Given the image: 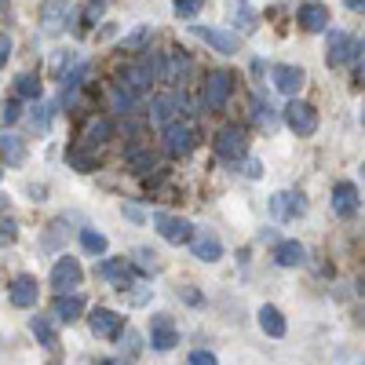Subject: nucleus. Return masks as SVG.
Returning a JSON list of instances; mask_svg holds the SVG:
<instances>
[{
  "instance_id": "dca6fc26",
  "label": "nucleus",
  "mask_w": 365,
  "mask_h": 365,
  "mask_svg": "<svg viewBox=\"0 0 365 365\" xmlns=\"http://www.w3.org/2000/svg\"><path fill=\"white\" fill-rule=\"evenodd\" d=\"M175 344H179V332H175L172 318L168 314H154V318H150V347H154V351H172Z\"/></svg>"
},
{
  "instance_id": "f03ea898",
  "label": "nucleus",
  "mask_w": 365,
  "mask_h": 365,
  "mask_svg": "<svg viewBox=\"0 0 365 365\" xmlns=\"http://www.w3.org/2000/svg\"><path fill=\"white\" fill-rule=\"evenodd\" d=\"M154 227L158 234L168 241V245H187V241H194V223L182 220V216H168V212H154Z\"/></svg>"
},
{
  "instance_id": "e433bc0d",
  "label": "nucleus",
  "mask_w": 365,
  "mask_h": 365,
  "mask_svg": "<svg viewBox=\"0 0 365 365\" xmlns=\"http://www.w3.org/2000/svg\"><path fill=\"white\" fill-rule=\"evenodd\" d=\"M154 256H158V252H154V249H146V245H143V249H135V263H139L143 270H158V267H161Z\"/></svg>"
},
{
  "instance_id": "c85d7f7f",
  "label": "nucleus",
  "mask_w": 365,
  "mask_h": 365,
  "mask_svg": "<svg viewBox=\"0 0 365 365\" xmlns=\"http://www.w3.org/2000/svg\"><path fill=\"white\" fill-rule=\"evenodd\" d=\"M41 91H44V88H41V81H37L34 73H19V77H15V96H19V99L41 103Z\"/></svg>"
},
{
  "instance_id": "4be33fe9",
  "label": "nucleus",
  "mask_w": 365,
  "mask_h": 365,
  "mask_svg": "<svg viewBox=\"0 0 365 365\" xmlns=\"http://www.w3.org/2000/svg\"><path fill=\"white\" fill-rule=\"evenodd\" d=\"M259 329L267 332V336H274V340H282L285 336V314L278 311V307H270V303H267V307H259Z\"/></svg>"
},
{
  "instance_id": "c756f323",
  "label": "nucleus",
  "mask_w": 365,
  "mask_h": 365,
  "mask_svg": "<svg viewBox=\"0 0 365 365\" xmlns=\"http://www.w3.org/2000/svg\"><path fill=\"white\" fill-rule=\"evenodd\" d=\"M125 161H128V168H135V172H150V168H158L154 150H139V146H132V150H128Z\"/></svg>"
},
{
  "instance_id": "a211bd4d",
  "label": "nucleus",
  "mask_w": 365,
  "mask_h": 365,
  "mask_svg": "<svg viewBox=\"0 0 365 365\" xmlns=\"http://www.w3.org/2000/svg\"><path fill=\"white\" fill-rule=\"evenodd\" d=\"M143 73H146V81L154 84V81H168V58H165V51H154V48H146L143 55H139V63H135Z\"/></svg>"
},
{
  "instance_id": "3c124183",
  "label": "nucleus",
  "mask_w": 365,
  "mask_h": 365,
  "mask_svg": "<svg viewBox=\"0 0 365 365\" xmlns=\"http://www.w3.org/2000/svg\"><path fill=\"white\" fill-rule=\"evenodd\" d=\"M361 120H365V117H361Z\"/></svg>"
},
{
  "instance_id": "4c0bfd02",
  "label": "nucleus",
  "mask_w": 365,
  "mask_h": 365,
  "mask_svg": "<svg viewBox=\"0 0 365 365\" xmlns=\"http://www.w3.org/2000/svg\"><path fill=\"white\" fill-rule=\"evenodd\" d=\"M0 117H4V128H8V125H15V120L22 117V106H19V99H4V110H0Z\"/></svg>"
},
{
  "instance_id": "79ce46f5",
  "label": "nucleus",
  "mask_w": 365,
  "mask_h": 365,
  "mask_svg": "<svg viewBox=\"0 0 365 365\" xmlns=\"http://www.w3.org/2000/svg\"><path fill=\"white\" fill-rule=\"evenodd\" d=\"M190 365H220V361H216V354H212V351H194L190 354Z\"/></svg>"
},
{
  "instance_id": "c9c22d12",
  "label": "nucleus",
  "mask_w": 365,
  "mask_h": 365,
  "mask_svg": "<svg viewBox=\"0 0 365 365\" xmlns=\"http://www.w3.org/2000/svg\"><path fill=\"white\" fill-rule=\"evenodd\" d=\"M172 8H175L179 19H194L201 11V0H172Z\"/></svg>"
},
{
  "instance_id": "a19ab883",
  "label": "nucleus",
  "mask_w": 365,
  "mask_h": 365,
  "mask_svg": "<svg viewBox=\"0 0 365 365\" xmlns=\"http://www.w3.org/2000/svg\"><path fill=\"white\" fill-rule=\"evenodd\" d=\"M125 299L132 303V307H143V303L150 299V285H143V289H128V292H125Z\"/></svg>"
},
{
  "instance_id": "423d86ee",
  "label": "nucleus",
  "mask_w": 365,
  "mask_h": 365,
  "mask_svg": "<svg viewBox=\"0 0 365 365\" xmlns=\"http://www.w3.org/2000/svg\"><path fill=\"white\" fill-rule=\"evenodd\" d=\"M285 125H289L296 135H314V132H318V110H314L311 103L292 99V103L285 106Z\"/></svg>"
},
{
  "instance_id": "aec40b11",
  "label": "nucleus",
  "mask_w": 365,
  "mask_h": 365,
  "mask_svg": "<svg viewBox=\"0 0 365 365\" xmlns=\"http://www.w3.org/2000/svg\"><path fill=\"white\" fill-rule=\"evenodd\" d=\"M274 263H278V267H303V263H307V249H303L299 241H278V249H274Z\"/></svg>"
},
{
  "instance_id": "37998d69",
  "label": "nucleus",
  "mask_w": 365,
  "mask_h": 365,
  "mask_svg": "<svg viewBox=\"0 0 365 365\" xmlns=\"http://www.w3.org/2000/svg\"><path fill=\"white\" fill-rule=\"evenodd\" d=\"M15 234H19L15 220H11V216H4V223H0V237H4V241H15Z\"/></svg>"
},
{
  "instance_id": "c03bdc74",
  "label": "nucleus",
  "mask_w": 365,
  "mask_h": 365,
  "mask_svg": "<svg viewBox=\"0 0 365 365\" xmlns=\"http://www.w3.org/2000/svg\"><path fill=\"white\" fill-rule=\"evenodd\" d=\"M120 347H128V354H135V351H139V336H135L132 329H125V336H120Z\"/></svg>"
},
{
  "instance_id": "a878e982",
  "label": "nucleus",
  "mask_w": 365,
  "mask_h": 365,
  "mask_svg": "<svg viewBox=\"0 0 365 365\" xmlns=\"http://www.w3.org/2000/svg\"><path fill=\"white\" fill-rule=\"evenodd\" d=\"M135 103H139V96H132L128 88H120V84L113 81V88H110V106H113L120 117H128V113H135Z\"/></svg>"
},
{
  "instance_id": "2f4dec72",
  "label": "nucleus",
  "mask_w": 365,
  "mask_h": 365,
  "mask_svg": "<svg viewBox=\"0 0 365 365\" xmlns=\"http://www.w3.org/2000/svg\"><path fill=\"white\" fill-rule=\"evenodd\" d=\"M81 63H77V51H55V58H51V73L63 81L66 73H73Z\"/></svg>"
},
{
  "instance_id": "72a5a7b5",
  "label": "nucleus",
  "mask_w": 365,
  "mask_h": 365,
  "mask_svg": "<svg viewBox=\"0 0 365 365\" xmlns=\"http://www.w3.org/2000/svg\"><path fill=\"white\" fill-rule=\"evenodd\" d=\"M190 73V55H182L179 48H175V55H172V63H168V84H179L182 77Z\"/></svg>"
},
{
  "instance_id": "1a4fd4ad",
  "label": "nucleus",
  "mask_w": 365,
  "mask_h": 365,
  "mask_svg": "<svg viewBox=\"0 0 365 365\" xmlns=\"http://www.w3.org/2000/svg\"><path fill=\"white\" fill-rule=\"evenodd\" d=\"M358 55V41L340 34V29H329V37H325V58H329V66H344L351 63V58Z\"/></svg>"
},
{
  "instance_id": "7ed1b4c3",
  "label": "nucleus",
  "mask_w": 365,
  "mask_h": 365,
  "mask_svg": "<svg viewBox=\"0 0 365 365\" xmlns=\"http://www.w3.org/2000/svg\"><path fill=\"white\" fill-rule=\"evenodd\" d=\"M81 278H84V274H81V263L73 259V256H58L55 259V267H51V289L58 292V296H73V289L81 285Z\"/></svg>"
},
{
  "instance_id": "58836bf2",
  "label": "nucleus",
  "mask_w": 365,
  "mask_h": 365,
  "mask_svg": "<svg viewBox=\"0 0 365 365\" xmlns=\"http://www.w3.org/2000/svg\"><path fill=\"white\" fill-rule=\"evenodd\" d=\"M70 165H73L77 172H91V168H96V161H91L84 150H70Z\"/></svg>"
},
{
  "instance_id": "8fccbe9b",
  "label": "nucleus",
  "mask_w": 365,
  "mask_h": 365,
  "mask_svg": "<svg viewBox=\"0 0 365 365\" xmlns=\"http://www.w3.org/2000/svg\"><path fill=\"white\" fill-rule=\"evenodd\" d=\"M103 4H110V0H103Z\"/></svg>"
},
{
  "instance_id": "0eeeda50",
  "label": "nucleus",
  "mask_w": 365,
  "mask_h": 365,
  "mask_svg": "<svg viewBox=\"0 0 365 365\" xmlns=\"http://www.w3.org/2000/svg\"><path fill=\"white\" fill-rule=\"evenodd\" d=\"M303 212H307V201H303L299 190H278V194L270 197V216H274V220H282V223L299 220Z\"/></svg>"
},
{
  "instance_id": "09e8293b",
  "label": "nucleus",
  "mask_w": 365,
  "mask_h": 365,
  "mask_svg": "<svg viewBox=\"0 0 365 365\" xmlns=\"http://www.w3.org/2000/svg\"><path fill=\"white\" fill-rule=\"evenodd\" d=\"M99 365H132V361H125V358H106V361H99Z\"/></svg>"
},
{
  "instance_id": "603ef678",
  "label": "nucleus",
  "mask_w": 365,
  "mask_h": 365,
  "mask_svg": "<svg viewBox=\"0 0 365 365\" xmlns=\"http://www.w3.org/2000/svg\"><path fill=\"white\" fill-rule=\"evenodd\" d=\"M361 365H365V361H361Z\"/></svg>"
},
{
  "instance_id": "9b49d317",
  "label": "nucleus",
  "mask_w": 365,
  "mask_h": 365,
  "mask_svg": "<svg viewBox=\"0 0 365 365\" xmlns=\"http://www.w3.org/2000/svg\"><path fill=\"white\" fill-rule=\"evenodd\" d=\"M8 299H11V307H19V311L37 307V299H41V285H37V278H29V274H19V278L8 285Z\"/></svg>"
},
{
  "instance_id": "39448f33",
  "label": "nucleus",
  "mask_w": 365,
  "mask_h": 365,
  "mask_svg": "<svg viewBox=\"0 0 365 365\" xmlns=\"http://www.w3.org/2000/svg\"><path fill=\"white\" fill-rule=\"evenodd\" d=\"M190 34L197 41H205L208 48H216L220 55H237V48H241V37L230 34V29H220V26H190Z\"/></svg>"
},
{
  "instance_id": "473e14b6",
  "label": "nucleus",
  "mask_w": 365,
  "mask_h": 365,
  "mask_svg": "<svg viewBox=\"0 0 365 365\" xmlns=\"http://www.w3.org/2000/svg\"><path fill=\"white\" fill-rule=\"evenodd\" d=\"M81 245H84V252H91V256H106L110 241H106V234H99V230H81Z\"/></svg>"
},
{
  "instance_id": "49530a36",
  "label": "nucleus",
  "mask_w": 365,
  "mask_h": 365,
  "mask_svg": "<svg viewBox=\"0 0 365 365\" xmlns=\"http://www.w3.org/2000/svg\"><path fill=\"white\" fill-rule=\"evenodd\" d=\"M245 175H249V179H259V175H263V165H259L256 158H249V161H245Z\"/></svg>"
},
{
  "instance_id": "cd10ccee",
  "label": "nucleus",
  "mask_w": 365,
  "mask_h": 365,
  "mask_svg": "<svg viewBox=\"0 0 365 365\" xmlns=\"http://www.w3.org/2000/svg\"><path fill=\"white\" fill-rule=\"evenodd\" d=\"M150 41H154V26H135L132 34H125V41H120V51H146Z\"/></svg>"
},
{
  "instance_id": "f8f14e48",
  "label": "nucleus",
  "mask_w": 365,
  "mask_h": 365,
  "mask_svg": "<svg viewBox=\"0 0 365 365\" xmlns=\"http://www.w3.org/2000/svg\"><path fill=\"white\" fill-rule=\"evenodd\" d=\"M197 146V135L190 125H182V120H175V125L165 128V150L172 158H182V154H190V150Z\"/></svg>"
},
{
  "instance_id": "bb28decb",
  "label": "nucleus",
  "mask_w": 365,
  "mask_h": 365,
  "mask_svg": "<svg viewBox=\"0 0 365 365\" xmlns=\"http://www.w3.org/2000/svg\"><path fill=\"white\" fill-rule=\"evenodd\" d=\"M110 135H113V125H110L106 117H96V120H91V125L84 128V146L96 150V146H103Z\"/></svg>"
},
{
  "instance_id": "393cba45",
  "label": "nucleus",
  "mask_w": 365,
  "mask_h": 365,
  "mask_svg": "<svg viewBox=\"0 0 365 365\" xmlns=\"http://www.w3.org/2000/svg\"><path fill=\"white\" fill-rule=\"evenodd\" d=\"M117 84H120V88H128L132 96H143V91L150 88V81H146V73H143L139 66H125V70H117Z\"/></svg>"
},
{
  "instance_id": "de8ad7c7",
  "label": "nucleus",
  "mask_w": 365,
  "mask_h": 365,
  "mask_svg": "<svg viewBox=\"0 0 365 365\" xmlns=\"http://www.w3.org/2000/svg\"><path fill=\"white\" fill-rule=\"evenodd\" d=\"M344 4H347L351 11H365V0H344Z\"/></svg>"
},
{
  "instance_id": "f257e3e1",
  "label": "nucleus",
  "mask_w": 365,
  "mask_h": 365,
  "mask_svg": "<svg viewBox=\"0 0 365 365\" xmlns=\"http://www.w3.org/2000/svg\"><path fill=\"white\" fill-rule=\"evenodd\" d=\"M245 146H249V139H245V128L241 125H227L212 139V150H216L220 161H241L245 158Z\"/></svg>"
},
{
  "instance_id": "6e6552de",
  "label": "nucleus",
  "mask_w": 365,
  "mask_h": 365,
  "mask_svg": "<svg viewBox=\"0 0 365 365\" xmlns=\"http://www.w3.org/2000/svg\"><path fill=\"white\" fill-rule=\"evenodd\" d=\"M70 15H73V8L66 4V0H44L41 4V29L48 37L63 34V29L70 26Z\"/></svg>"
},
{
  "instance_id": "4468645a",
  "label": "nucleus",
  "mask_w": 365,
  "mask_h": 365,
  "mask_svg": "<svg viewBox=\"0 0 365 365\" xmlns=\"http://www.w3.org/2000/svg\"><path fill=\"white\" fill-rule=\"evenodd\" d=\"M88 329L96 332V336H103V340H113V336H120V329H125V318H120L117 311L96 307L88 314Z\"/></svg>"
},
{
  "instance_id": "6ab92c4d",
  "label": "nucleus",
  "mask_w": 365,
  "mask_h": 365,
  "mask_svg": "<svg viewBox=\"0 0 365 365\" xmlns=\"http://www.w3.org/2000/svg\"><path fill=\"white\" fill-rule=\"evenodd\" d=\"M190 252L201 259V263H220L223 259V241L216 234H197L190 241Z\"/></svg>"
},
{
  "instance_id": "2eb2a0df",
  "label": "nucleus",
  "mask_w": 365,
  "mask_h": 365,
  "mask_svg": "<svg viewBox=\"0 0 365 365\" xmlns=\"http://www.w3.org/2000/svg\"><path fill=\"white\" fill-rule=\"evenodd\" d=\"M270 81H274V88L282 91V96H299V88L307 84V73H303L299 66H289V63H278L270 70Z\"/></svg>"
},
{
  "instance_id": "ea45409f",
  "label": "nucleus",
  "mask_w": 365,
  "mask_h": 365,
  "mask_svg": "<svg viewBox=\"0 0 365 365\" xmlns=\"http://www.w3.org/2000/svg\"><path fill=\"white\" fill-rule=\"evenodd\" d=\"M103 11H106V4H103V0H91V4L84 8V26H96V22L103 19Z\"/></svg>"
},
{
  "instance_id": "b1692460",
  "label": "nucleus",
  "mask_w": 365,
  "mask_h": 365,
  "mask_svg": "<svg viewBox=\"0 0 365 365\" xmlns=\"http://www.w3.org/2000/svg\"><path fill=\"white\" fill-rule=\"evenodd\" d=\"M29 332L37 336V344L41 347H58V336H55V325H51V318H44V314H37V318H29Z\"/></svg>"
},
{
  "instance_id": "f3484780",
  "label": "nucleus",
  "mask_w": 365,
  "mask_h": 365,
  "mask_svg": "<svg viewBox=\"0 0 365 365\" xmlns=\"http://www.w3.org/2000/svg\"><path fill=\"white\" fill-rule=\"evenodd\" d=\"M227 19L241 34H256V11L249 0H227Z\"/></svg>"
},
{
  "instance_id": "9d476101",
  "label": "nucleus",
  "mask_w": 365,
  "mask_h": 365,
  "mask_svg": "<svg viewBox=\"0 0 365 365\" xmlns=\"http://www.w3.org/2000/svg\"><path fill=\"white\" fill-rule=\"evenodd\" d=\"M358 205H361V194L351 179H340L336 187H332V208H336L340 220H354L358 216Z\"/></svg>"
},
{
  "instance_id": "412c9836",
  "label": "nucleus",
  "mask_w": 365,
  "mask_h": 365,
  "mask_svg": "<svg viewBox=\"0 0 365 365\" xmlns=\"http://www.w3.org/2000/svg\"><path fill=\"white\" fill-rule=\"evenodd\" d=\"M84 307H88V303H84V296H58L55 299V307H51V314L58 318V322H77L81 314H84Z\"/></svg>"
},
{
  "instance_id": "f704fd0d",
  "label": "nucleus",
  "mask_w": 365,
  "mask_h": 365,
  "mask_svg": "<svg viewBox=\"0 0 365 365\" xmlns=\"http://www.w3.org/2000/svg\"><path fill=\"white\" fill-rule=\"evenodd\" d=\"M252 117H256V125H263V128H270L274 120H278V117H274V106H267V99H263V96H256V99H252Z\"/></svg>"
},
{
  "instance_id": "5701e85b",
  "label": "nucleus",
  "mask_w": 365,
  "mask_h": 365,
  "mask_svg": "<svg viewBox=\"0 0 365 365\" xmlns=\"http://www.w3.org/2000/svg\"><path fill=\"white\" fill-rule=\"evenodd\" d=\"M0 154H4V165H8V168H19V165L26 161V146H22L19 135L4 132V139H0Z\"/></svg>"
},
{
  "instance_id": "a18cd8bd",
  "label": "nucleus",
  "mask_w": 365,
  "mask_h": 365,
  "mask_svg": "<svg viewBox=\"0 0 365 365\" xmlns=\"http://www.w3.org/2000/svg\"><path fill=\"white\" fill-rule=\"evenodd\" d=\"M11 48H15V44H11V37L4 34V37H0V63H4V66H8V58H11Z\"/></svg>"
},
{
  "instance_id": "7c9ffc66",
  "label": "nucleus",
  "mask_w": 365,
  "mask_h": 365,
  "mask_svg": "<svg viewBox=\"0 0 365 365\" xmlns=\"http://www.w3.org/2000/svg\"><path fill=\"white\" fill-rule=\"evenodd\" d=\"M51 117H55V103H44V99H41V103L34 106V117H29V125H34V132L44 135V132L51 128Z\"/></svg>"
},
{
  "instance_id": "ddd939ff",
  "label": "nucleus",
  "mask_w": 365,
  "mask_h": 365,
  "mask_svg": "<svg viewBox=\"0 0 365 365\" xmlns=\"http://www.w3.org/2000/svg\"><path fill=\"white\" fill-rule=\"evenodd\" d=\"M296 22L307 29V34H329V8L318 4V0H307V4H299L296 8Z\"/></svg>"
},
{
  "instance_id": "20e7f679",
  "label": "nucleus",
  "mask_w": 365,
  "mask_h": 365,
  "mask_svg": "<svg viewBox=\"0 0 365 365\" xmlns=\"http://www.w3.org/2000/svg\"><path fill=\"white\" fill-rule=\"evenodd\" d=\"M230 91H234V73L230 70H212L205 77V106L208 110H223L227 99H230Z\"/></svg>"
}]
</instances>
